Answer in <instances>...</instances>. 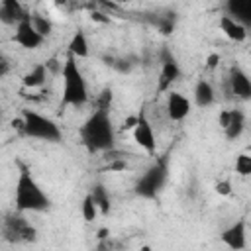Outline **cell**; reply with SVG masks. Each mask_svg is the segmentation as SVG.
Wrapping results in <instances>:
<instances>
[{
    "label": "cell",
    "instance_id": "obj_8",
    "mask_svg": "<svg viewBox=\"0 0 251 251\" xmlns=\"http://www.w3.org/2000/svg\"><path fill=\"white\" fill-rule=\"evenodd\" d=\"M43 35H39L31 22H29V16H25L18 25H16V35H14V41L18 45H22L24 49H37L41 43H43Z\"/></svg>",
    "mask_w": 251,
    "mask_h": 251
},
{
    "label": "cell",
    "instance_id": "obj_30",
    "mask_svg": "<svg viewBox=\"0 0 251 251\" xmlns=\"http://www.w3.org/2000/svg\"><path fill=\"white\" fill-rule=\"evenodd\" d=\"M8 71H10V63H8V59H6V57H2V55H0V76H4Z\"/></svg>",
    "mask_w": 251,
    "mask_h": 251
},
{
    "label": "cell",
    "instance_id": "obj_15",
    "mask_svg": "<svg viewBox=\"0 0 251 251\" xmlns=\"http://www.w3.org/2000/svg\"><path fill=\"white\" fill-rule=\"evenodd\" d=\"M229 18L247 25L251 22V0H227Z\"/></svg>",
    "mask_w": 251,
    "mask_h": 251
},
{
    "label": "cell",
    "instance_id": "obj_31",
    "mask_svg": "<svg viewBox=\"0 0 251 251\" xmlns=\"http://www.w3.org/2000/svg\"><path fill=\"white\" fill-rule=\"evenodd\" d=\"M94 22H100V24H108L110 22V18H106L102 12H92V16H90Z\"/></svg>",
    "mask_w": 251,
    "mask_h": 251
},
{
    "label": "cell",
    "instance_id": "obj_9",
    "mask_svg": "<svg viewBox=\"0 0 251 251\" xmlns=\"http://www.w3.org/2000/svg\"><path fill=\"white\" fill-rule=\"evenodd\" d=\"M180 76V69H178V63L176 59L171 55L169 49H163L161 51V76H159V90H167L176 78Z\"/></svg>",
    "mask_w": 251,
    "mask_h": 251
},
{
    "label": "cell",
    "instance_id": "obj_28",
    "mask_svg": "<svg viewBox=\"0 0 251 251\" xmlns=\"http://www.w3.org/2000/svg\"><path fill=\"white\" fill-rule=\"evenodd\" d=\"M218 65H220V55H218V53L208 55V59H206V67H208V69H216Z\"/></svg>",
    "mask_w": 251,
    "mask_h": 251
},
{
    "label": "cell",
    "instance_id": "obj_5",
    "mask_svg": "<svg viewBox=\"0 0 251 251\" xmlns=\"http://www.w3.org/2000/svg\"><path fill=\"white\" fill-rule=\"evenodd\" d=\"M165 178H167V159H159L143 176L141 180L137 182L135 186V192L139 196H145V198H153L157 196V192L163 188L165 184Z\"/></svg>",
    "mask_w": 251,
    "mask_h": 251
},
{
    "label": "cell",
    "instance_id": "obj_26",
    "mask_svg": "<svg viewBox=\"0 0 251 251\" xmlns=\"http://www.w3.org/2000/svg\"><path fill=\"white\" fill-rule=\"evenodd\" d=\"M173 27H175V22H173L171 18L159 20V29H161V33H171V31H173Z\"/></svg>",
    "mask_w": 251,
    "mask_h": 251
},
{
    "label": "cell",
    "instance_id": "obj_17",
    "mask_svg": "<svg viewBox=\"0 0 251 251\" xmlns=\"http://www.w3.org/2000/svg\"><path fill=\"white\" fill-rule=\"evenodd\" d=\"M194 100L200 108L204 106H210L214 102V88L208 80H198L196 82V88H194Z\"/></svg>",
    "mask_w": 251,
    "mask_h": 251
},
{
    "label": "cell",
    "instance_id": "obj_33",
    "mask_svg": "<svg viewBox=\"0 0 251 251\" xmlns=\"http://www.w3.org/2000/svg\"><path fill=\"white\" fill-rule=\"evenodd\" d=\"M67 2H69V0H55L57 6H63V4H67Z\"/></svg>",
    "mask_w": 251,
    "mask_h": 251
},
{
    "label": "cell",
    "instance_id": "obj_35",
    "mask_svg": "<svg viewBox=\"0 0 251 251\" xmlns=\"http://www.w3.org/2000/svg\"><path fill=\"white\" fill-rule=\"evenodd\" d=\"M0 124H2V112H0Z\"/></svg>",
    "mask_w": 251,
    "mask_h": 251
},
{
    "label": "cell",
    "instance_id": "obj_18",
    "mask_svg": "<svg viewBox=\"0 0 251 251\" xmlns=\"http://www.w3.org/2000/svg\"><path fill=\"white\" fill-rule=\"evenodd\" d=\"M69 53L76 59H82V57H88V41H86V35L84 31H76L73 35V39L69 41Z\"/></svg>",
    "mask_w": 251,
    "mask_h": 251
},
{
    "label": "cell",
    "instance_id": "obj_12",
    "mask_svg": "<svg viewBox=\"0 0 251 251\" xmlns=\"http://www.w3.org/2000/svg\"><path fill=\"white\" fill-rule=\"evenodd\" d=\"M190 112V102L186 96H182L180 92H169L167 96V114L171 120L180 122L188 116Z\"/></svg>",
    "mask_w": 251,
    "mask_h": 251
},
{
    "label": "cell",
    "instance_id": "obj_10",
    "mask_svg": "<svg viewBox=\"0 0 251 251\" xmlns=\"http://www.w3.org/2000/svg\"><path fill=\"white\" fill-rule=\"evenodd\" d=\"M220 126L226 129L227 139H235L245 127V116L241 110H226L220 114Z\"/></svg>",
    "mask_w": 251,
    "mask_h": 251
},
{
    "label": "cell",
    "instance_id": "obj_1",
    "mask_svg": "<svg viewBox=\"0 0 251 251\" xmlns=\"http://www.w3.org/2000/svg\"><path fill=\"white\" fill-rule=\"evenodd\" d=\"M82 143L88 151H108L114 147V127L106 110H96L80 129Z\"/></svg>",
    "mask_w": 251,
    "mask_h": 251
},
{
    "label": "cell",
    "instance_id": "obj_11",
    "mask_svg": "<svg viewBox=\"0 0 251 251\" xmlns=\"http://www.w3.org/2000/svg\"><path fill=\"white\" fill-rule=\"evenodd\" d=\"M229 90L239 100L251 98V80L239 67H231V71H229Z\"/></svg>",
    "mask_w": 251,
    "mask_h": 251
},
{
    "label": "cell",
    "instance_id": "obj_21",
    "mask_svg": "<svg viewBox=\"0 0 251 251\" xmlns=\"http://www.w3.org/2000/svg\"><path fill=\"white\" fill-rule=\"evenodd\" d=\"M29 22H31L33 29H35V31H37L39 35H43V37H47V35L51 33V29H53L51 22H49L47 18L39 16V14H33V16H29Z\"/></svg>",
    "mask_w": 251,
    "mask_h": 251
},
{
    "label": "cell",
    "instance_id": "obj_22",
    "mask_svg": "<svg viewBox=\"0 0 251 251\" xmlns=\"http://www.w3.org/2000/svg\"><path fill=\"white\" fill-rule=\"evenodd\" d=\"M96 214H98V208H96L92 196L86 194V198H84V202H82V218H84L86 222H94Z\"/></svg>",
    "mask_w": 251,
    "mask_h": 251
},
{
    "label": "cell",
    "instance_id": "obj_13",
    "mask_svg": "<svg viewBox=\"0 0 251 251\" xmlns=\"http://www.w3.org/2000/svg\"><path fill=\"white\" fill-rule=\"evenodd\" d=\"M27 14L24 12V8L20 6L18 0H2L0 4V22L8 24V25H18Z\"/></svg>",
    "mask_w": 251,
    "mask_h": 251
},
{
    "label": "cell",
    "instance_id": "obj_29",
    "mask_svg": "<svg viewBox=\"0 0 251 251\" xmlns=\"http://www.w3.org/2000/svg\"><path fill=\"white\" fill-rule=\"evenodd\" d=\"M135 124H137V116H129V118H126V122H124V126H122V129H133V127H135Z\"/></svg>",
    "mask_w": 251,
    "mask_h": 251
},
{
    "label": "cell",
    "instance_id": "obj_16",
    "mask_svg": "<svg viewBox=\"0 0 251 251\" xmlns=\"http://www.w3.org/2000/svg\"><path fill=\"white\" fill-rule=\"evenodd\" d=\"M220 27H222V31H224L229 39H233V41H243V39L247 37V27H245L243 24H239L237 20L229 18V16H222V18H220Z\"/></svg>",
    "mask_w": 251,
    "mask_h": 251
},
{
    "label": "cell",
    "instance_id": "obj_20",
    "mask_svg": "<svg viewBox=\"0 0 251 251\" xmlns=\"http://www.w3.org/2000/svg\"><path fill=\"white\" fill-rule=\"evenodd\" d=\"M90 196H92L96 208H98L102 214H108V212H110V196H108V192H106V188H104L102 184L94 186V190L90 192Z\"/></svg>",
    "mask_w": 251,
    "mask_h": 251
},
{
    "label": "cell",
    "instance_id": "obj_2",
    "mask_svg": "<svg viewBox=\"0 0 251 251\" xmlns=\"http://www.w3.org/2000/svg\"><path fill=\"white\" fill-rule=\"evenodd\" d=\"M18 167H20V176L16 182V208L20 212H43V210H47L51 204L47 194L33 180V176L25 165L18 163Z\"/></svg>",
    "mask_w": 251,
    "mask_h": 251
},
{
    "label": "cell",
    "instance_id": "obj_23",
    "mask_svg": "<svg viewBox=\"0 0 251 251\" xmlns=\"http://www.w3.org/2000/svg\"><path fill=\"white\" fill-rule=\"evenodd\" d=\"M235 173H239L241 176L251 175V157H249L247 153H241V155L235 159Z\"/></svg>",
    "mask_w": 251,
    "mask_h": 251
},
{
    "label": "cell",
    "instance_id": "obj_25",
    "mask_svg": "<svg viewBox=\"0 0 251 251\" xmlns=\"http://www.w3.org/2000/svg\"><path fill=\"white\" fill-rule=\"evenodd\" d=\"M110 102H112V90L110 88H106V90H102V94H100V98H98V110H110Z\"/></svg>",
    "mask_w": 251,
    "mask_h": 251
},
{
    "label": "cell",
    "instance_id": "obj_32",
    "mask_svg": "<svg viewBox=\"0 0 251 251\" xmlns=\"http://www.w3.org/2000/svg\"><path fill=\"white\" fill-rule=\"evenodd\" d=\"M104 237H108V229H106V227H102V229L98 231V239H104Z\"/></svg>",
    "mask_w": 251,
    "mask_h": 251
},
{
    "label": "cell",
    "instance_id": "obj_3",
    "mask_svg": "<svg viewBox=\"0 0 251 251\" xmlns=\"http://www.w3.org/2000/svg\"><path fill=\"white\" fill-rule=\"evenodd\" d=\"M61 75H63V104L82 106L88 100V88H86V80L76 65V57H73L71 53L67 55L63 67H61Z\"/></svg>",
    "mask_w": 251,
    "mask_h": 251
},
{
    "label": "cell",
    "instance_id": "obj_7",
    "mask_svg": "<svg viewBox=\"0 0 251 251\" xmlns=\"http://www.w3.org/2000/svg\"><path fill=\"white\" fill-rule=\"evenodd\" d=\"M131 131H133V139H135V143H137L141 149H145L147 153L153 155L155 149H157V141H155L153 127H151V124H149V120L145 118L143 112L137 114V124H135V127H133Z\"/></svg>",
    "mask_w": 251,
    "mask_h": 251
},
{
    "label": "cell",
    "instance_id": "obj_19",
    "mask_svg": "<svg viewBox=\"0 0 251 251\" xmlns=\"http://www.w3.org/2000/svg\"><path fill=\"white\" fill-rule=\"evenodd\" d=\"M45 78H47V67L45 65H35L29 73H25L24 75V86H27V88H37V86H41L43 82H45Z\"/></svg>",
    "mask_w": 251,
    "mask_h": 251
},
{
    "label": "cell",
    "instance_id": "obj_4",
    "mask_svg": "<svg viewBox=\"0 0 251 251\" xmlns=\"http://www.w3.org/2000/svg\"><path fill=\"white\" fill-rule=\"evenodd\" d=\"M22 118H24V129L22 131L25 135L35 137V139H45V141H59L61 139V129L53 120H49V118H45L33 110H24Z\"/></svg>",
    "mask_w": 251,
    "mask_h": 251
},
{
    "label": "cell",
    "instance_id": "obj_34",
    "mask_svg": "<svg viewBox=\"0 0 251 251\" xmlns=\"http://www.w3.org/2000/svg\"><path fill=\"white\" fill-rule=\"evenodd\" d=\"M118 4H126V2H129V0H116Z\"/></svg>",
    "mask_w": 251,
    "mask_h": 251
},
{
    "label": "cell",
    "instance_id": "obj_24",
    "mask_svg": "<svg viewBox=\"0 0 251 251\" xmlns=\"http://www.w3.org/2000/svg\"><path fill=\"white\" fill-rule=\"evenodd\" d=\"M126 169H127V163H126V159H122V157L110 159L108 165L104 167V171H110V173H120V171H126Z\"/></svg>",
    "mask_w": 251,
    "mask_h": 251
},
{
    "label": "cell",
    "instance_id": "obj_27",
    "mask_svg": "<svg viewBox=\"0 0 251 251\" xmlns=\"http://www.w3.org/2000/svg\"><path fill=\"white\" fill-rule=\"evenodd\" d=\"M216 192L222 194V196H227V194L231 192V184H229L227 180H220V182L216 184Z\"/></svg>",
    "mask_w": 251,
    "mask_h": 251
},
{
    "label": "cell",
    "instance_id": "obj_14",
    "mask_svg": "<svg viewBox=\"0 0 251 251\" xmlns=\"http://www.w3.org/2000/svg\"><path fill=\"white\" fill-rule=\"evenodd\" d=\"M222 241L229 247V249H243L245 247V222L239 220L237 224H233L229 229H226L222 233Z\"/></svg>",
    "mask_w": 251,
    "mask_h": 251
},
{
    "label": "cell",
    "instance_id": "obj_6",
    "mask_svg": "<svg viewBox=\"0 0 251 251\" xmlns=\"http://www.w3.org/2000/svg\"><path fill=\"white\" fill-rule=\"evenodd\" d=\"M2 233L8 241L20 243V241H33L35 239V229L22 218L16 214H10L4 218L2 222Z\"/></svg>",
    "mask_w": 251,
    "mask_h": 251
}]
</instances>
